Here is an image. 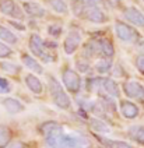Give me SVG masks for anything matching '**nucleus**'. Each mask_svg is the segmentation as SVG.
<instances>
[{
  "label": "nucleus",
  "mask_w": 144,
  "mask_h": 148,
  "mask_svg": "<svg viewBox=\"0 0 144 148\" xmlns=\"http://www.w3.org/2000/svg\"><path fill=\"white\" fill-rule=\"evenodd\" d=\"M11 17H14V18H18V20H23V17H24V14H23V11H21V8L16 7V10H14V13H13V16Z\"/></svg>",
  "instance_id": "nucleus-36"
},
{
  "label": "nucleus",
  "mask_w": 144,
  "mask_h": 148,
  "mask_svg": "<svg viewBox=\"0 0 144 148\" xmlns=\"http://www.w3.org/2000/svg\"><path fill=\"white\" fill-rule=\"evenodd\" d=\"M102 141L105 143V145L108 148H133L130 144H127L125 141H118V140H104Z\"/></svg>",
  "instance_id": "nucleus-25"
},
{
  "label": "nucleus",
  "mask_w": 144,
  "mask_h": 148,
  "mask_svg": "<svg viewBox=\"0 0 144 148\" xmlns=\"http://www.w3.org/2000/svg\"><path fill=\"white\" fill-rule=\"evenodd\" d=\"M0 39L4 41L6 43H10V45H14L18 41L17 36L11 32L10 29H7L6 27H1V25H0Z\"/></svg>",
  "instance_id": "nucleus-18"
},
{
  "label": "nucleus",
  "mask_w": 144,
  "mask_h": 148,
  "mask_svg": "<svg viewBox=\"0 0 144 148\" xmlns=\"http://www.w3.org/2000/svg\"><path fill=\"white\" fill-rule=\"evenodd\" d=\"M123 91L129 98L144 103V87L141 84L136 81H126L123 84Z\"/></svg>",
  "instance_id": "nucleus-5"
},
{
  "label": "nucleus",
  "mask_w": 144,
  "mask_h": 148,
  "mask_svg": "<svg viewBox=\"0 0 144 148\" xmlns=\"http://www.w3.org/2000/svg\"><path fill=\"white\" fill-rule=\"evenodd\" d=\"M4 148H25V144L18 140H14V141H9Z\"/></svg>",
  "instance_id": "nucleus-32"
},
{
  "label": "nucleus",
  "mask_w": 144,
  "mask_h": 148,
  "mask_svg": "<svg viewBox=\"0 0 144 148\" xmlns=\"http://www.w3.org/2000/svg\"><path fill=\"white\" fill-rule=\"evenodd\" d=\"M125 17L137 27H144V14L136 7H129L125 10Z\"/></svg>",
  "instance_id": "nucleus-10"
},
{
  "label": "nucleus",
  "mask_w": 144,
  "mask_h": 148,
  "mask_svg": "<svg viewBox=\"0 0 144 148\" xmlns=\"http://www.w3.org/2000/svg\"><path fill=\"white\" fill-rule=\"evenodd\" d=\"M10 92V84L7 80L0 77V94H7Z\"/></svg>",
  "instance_id": "nucleus-30"
},
{
  "label": "nucleus",
  "mask_w": 144,
  "mask_h": 148,
  "mask_svg": "<svg viewBox=\"0 0 144 148\" xmlns=\"http://www.w3.org/2000/svg\"><path fill=\"white\" fill-rule=\"evenodd\" d=\"M77 69H78V70H80L81 73H88L91 67H90V64H88V63H83V62H78V63H77Z\"/></svg>",
  "instance_id": "nucleus-34"
},
{
  "label": "nucleus",
  "mask_w": 144,
  "mask_h": 148,
  "mask_svg": "<svg viewBox=\"0 0 144 148\" xmlns=\"http://www.w3.org/2000/svg\"><path fill=\"white\" fill-rule=\"evenodd\" d=\"M136 66H137V69H139V71L140 73L144 74V56L141 58H137V60H136Z\"/></svg>",
  "instance_id": "nucleus-35"
},
{
  "label": "nucleus",
  "mask_w": 144,
  "mask_h": 148,
  "mask_svg": "<svg viewBox=\"0 0 144 148\" xmlns=\"http://www.w3.org/2000/svg\"><path fill=\"white\" fill-rule=\"evenodd\" d=\"M91 126H93L97 132H101V133L109 132V127H108V124H105L104 122L98 120V119H93V120H91Z\"/></svg>",
  "instance_id": "nucleus-28"
},
{
  "label": "nucleus",
  "mask_w": 144,
  "mask_h": 148,
  "mask_svg": "<svg viewBox=\"0 0 144 148\" xmlns=\"http://www.w3.org/2000/svg\"><path fill=\"white\" fill-rule=\"evenodd\" d=\"M84 18H87V20L91 21V23H95V24H102V23L108 21V17L105 16V13H104L99 7L85 8Z\"/></svg>",
  "instance_id": "nucleus-8"
},
{
  "label": "nucleus",
  "mask_w": 144,
  "mask_h": 148,
  "mask_svg": "<svg viewBox=\"0 0 144 148\" xmlns=\"http://www.w3.org/2000/svg\"><path fill=\"white\" fill-rule=\"evenodd\" d=\"M58 126H59L58 122H45V123H42L39 126V133L45 137V136H48V134H49L55 127H58Z\"/></svg>",
  "instance_id": "nucleus-24"
},
{
  "label": "nucleus",
  "mask_w": 144,
  "mask_h": 148,
  "mask_svg": "<svg viewBox=\"0 0 144 148\" xmlns=\"http://www.w3.org/2000/svg\"><path fill=\"white\" fill-rule=\"evenodd\" d=\"M101 88L109 97H113V98L119 97V92H120L119 91V85L112 78H101Z\"/></svg>",
  "instance_id": "nucleus-11"
},
{
  "label": "nucleus",
  "mask_w": 144,
  "mask_h": 148,
  "mask_svg": "<svg viewBox=\"0 0 144 148\" xmlns=\"http://www.w3.org/2000/svg\"><path fill=\"white\" fill-rule=\"evenodd\" d=\"M63 136H64L63 127L59 124V126L55 127L48 136H45V143H46L48 148H62Z\"/></svg>",
  "instance_id": "nucleus-6"
},
{
  "label": "nucleus",
  "mask_w": 144,
  "mask_h": 148,
  "mask_svg": "<svg viewBox=\"0 0 144 148\" xmlns=\"http://www.w3.org/2000/svg\"><path fill=\"white\" fill-rule=\"evenodd\" d=\"M25 84L27 87L29 88V91L32 92V94H36V95H39V94H42V82L41 80L38 78V77H35L34 74H28L25 77Z\"/></svg>",
  "instance_id": "nucleus-15"
},
{
  "label": "nucleus",
  "mask_w": 144,
  "mask_h": 148,
  "mask_svg": "<svg viewBox=\"0 0 144 148\" xmlns=\"http://www.w3.org/2000/svg\"><path fill=\"white\" fill-rule=\"evenodd\" d=\"M29 49L36 58H39L45 63H51V62L55 60V58L45 48L43 39L39 35H31V38H29Z\"/></svg>",
  "instance_id": "nucleus-2"
},
{
  "label": "nucleus",
  "mask_w": 144,
  "mask_h": 148,
  "mask_svg": "<svg viewBox=\"0 0 144 148\" xmlns=\"http://www.w3.org/2000/svg\"><path fill=\"white\" fill-rule=\"evenodd\" d=\"M9 141H11V132L6 126H0V148H4Z\"/></svg>",
  "instance_id": "nucleus-22"
},
{
  "label": "nucleus",
  "mask_w": 144,
  "mask_h": 148,
  "mask_svg": "<svg viewBox=\"0 0 144 148\" xmlns=\"http://www.w3.org/2000/svg\"><path fill=\"white\" fill-rule=\"evenodd\" d=\"M10 24L13 25V27H16V28H18V29H21V31H24V29H25V27H24V25L18 24V23H14V21H11Z\"/></svg>",
  "instance_id": "nucleus-38"
},
{
  "label": "nucleus",
  "mask_w": 144,
  "mask_h": 148,
  "mask_svg": "<svg viewBox=\"0 0 144 148\" xmlns=\"http://www.w3.org/2000/svg\"><path fill=\"white\" fill-rule=\"evenodd\" d=\"M143 1H144V0H143Z\"/></svg>",
  "instance_id": "nucleus-40"
},
{
  "label": "nucleus",
  "mask_w": 144,
  "mask_h": 148,
  "mask_svg": "<svg viewBox=\"0 0 144 148\" xmlns=\"http://www.w3.org/2000/svg\"><path fill=\"white\" fill-rule=\"evenodd\" d=\"M23 63L25 64L29 70H32L34 73H38V74H42L43 69L41 67V64L35 60L34 58H31V56H28V55H23Z\"/></svg>",
  "instance_id": "nucleus-16"
},
{
  "label": "nucleus",
  "mask_w": 144,
  "mask_h": 148,
  "mask_svg": "<svg viewBox=\"0 0 144 148\" xmlns=\"http://www.w3.org/2000/svg\"><path fill=\"white\" fill-rule=\"evenodd\" d=\"M16 7H17V4L13 0H0V11L6 16H13Z\"/></svg>",
  "instance_id": "nucleus-20"
},
{
  "label": "nucleus",
  "mask_w": 144,
  "mask_h": 148,
  "mask_svg": "<svg viewBox=\"0 0 144 148\" xmlns=\"http://www.w3.org/2000/svg\"><path fill=\"white\" fill-rule=\"evenodd\" d=\"M115 31H116V35H118L119 39L125 42H136L139 41V36H140L133 27H130L129 24H125L122 21H116Z\"/></svg>",
  "instance_id": "nucleus-4"
},
{
  "label": "nucleus",
  "mask_w": 144,
  "mask_h": 148,
  "mask_svg": "<svg viewBox=\"0 0 144 148\" xmlns=\"http://www.w3.org/2000/svg\"><path fill=\"white\" fill-rule=\"evenodd\" d=\"M136 49H137V52H139L141 56H144V41L139 42V43H137V46H136Z\"/></svg>",
  "instance_id": "nucleus-37"
},
{
  "label": "nucleus",
  "mask_w": 144,
  "mask_h": 148,
  "mask_svg": "<svg viewBox=\"0 0 144 148\" xmlns=\"http://www.w3.org/2000/svg\"><path fill=\"white\" fill-rule=\"evenodd\" d=\"M0 69L9 74L20 73V67H18L17 64H14V63H10V62H1V63H0Z\"/></svg>",
  "instance_id": "nucleus-23"
},
{
  "label": "nucleus",
  "mask_w": 144,
  "mask_h": 148,
  "mask_svg": "<svg viewBox=\"0 0 144 148\" xmlns=\"http://www.w3.org/2000/svg\"><path fill=\"white\" fill-rule=\"evenodd\" d=\"M62 80H63V84H64L66 90H67L69 92H71V94H77V92L80 91V88H81V78H80V75H78L74 70H71V69L63 70Z\"/></svg>",
  "instance_id": "nucleus-3"
},
{
  "label": "nucleus",
  "mask_w": 144,
  "mask_h": 148,
  "mask_svg": "<svg viewBox=\"0 0 144 148\" xmlns=\"http://www.w3.org/2000/svg\"><path fill=\"white\" fill-rule=\"evenodd\" d=\"M23 7H24L25 13L29 17L41 18V17L45 16V10H43V7H41L38 3H34V1H25Z\"/></svg>",
  "instance_id": "nucleus-14"
},
{
  "label": "nucleus",
  "mask_w": 144,
  "mask_h": 148,
  "mask_svg": "<svg viewBox=\"0 0 144 148\" xmlns=\"http://www.w3.org/2000/svg\"><path fill=\"white\" fill-rule=\"evenodd\" d=\"M81 1H83V4H84L85 8L98 7V6L102 3V0H81Z\"/></svg>",
  "instance_id": "nucleus-31"
},
{
  "label": "nucleus",
  "mask_w": 144,
  "mask_h": 148,
  "mask_svg": "<svg viewBox=\"0 0 144 148\" xmlns=\"http://www.w3.org/2000/svg\"><path fill=\"white\" fill-rule=\"evenodd\" d=\"M49 4H51V7L56 13H59V14H67L69 8L64 0H49Z\"/></svg>",
  "instance_id": "nucleus-21"
},
{
  "label": "nucleus",
  "mask_w": 144,
  "mask_h": 148,
  "mask_svg": "<svg viewBox=\"0 0 144 148\" xmlns=\"http://www.w3.org/2000/svg\"><path fill=\"white\" fill-rule=\"evenodd\" d=\"M81 148H91V147H90V145H88V147H81Z\"/></svg>",
  "instance_id": "nucleus-39"
},
{
  "label": "nucleus",
  "mask_w": 144,
  "mask_h": 148,
  "mask_svg": "<svg viewBox=\"0 0 144 148\" xmlns=\"http://www.w3.org/2000/svg\"><path fill=\"white\" fill-rule=\"evenodd\" d=\"M80 41H81V38H80L77 32H70L67 36H66L64 42H63V49H64V52H66L67 55H73V53L78 49Z\"/></svg>",
  "instance_id": "nucleus-9"
},
{
  "label": "nucleus",
  "mask_w": 144,
  "mask_h": 148,
  "mask_svg": "<svg viewBox=\"0 0 144 148\" xmlns=\"http://www.w3.org/2000/svg\"><path fill=\"white\" fill-rule=\"evenodd\" d=\"M11 53H13V50L10 49L7 45H4V43L0 42V58H9Z\"/></svg>",
  "instance_id": "nucleus-29"
},
{
  "label": "nucleus",
  "mask_w": 144,
  "mask_h": 148,
  "mask_svg": "<svg viewBox=\"0 0 144 148\" xmlns=\"http://www.w3.org/2000/svg\"><path fill=\"white\" fill-rule=\"evenodd\" d=\"M71 8H73V13H74L77 17H84L85 7L81 0H74L73 4H71Z\"/></svg>",
  "instance_id": "nucleus-27"
},
{
  "label": "nucleus",
  "mask_w": 144,
  "mask_h": 148,
  "mask_svg": "<svg viewBox=\"0 0 144 148\" xmlns=\"http://www.w3.org/2000/svg\"><path fill=\"white\" fill-rule=\"evenodd\" d=\"M95 69H97L98 73H101V74L108 73L110 69H112V59L110 58H101L98 62H97Z\"/></svg>",
  "instance_id": "nucleus-19"
},
{
  "label": "nucleus",
  "mask_w": 144,
  "mask_h": 148,
  "mask_svg": "<svg viewBox=\"0 0 144 148\" xmlns=\"http://www.w3.org/2000/svg\"><path fill=\"white\" fill-rule=\"evenodd\" d=\"M49 91H51V97L56 106L62 108V109H69L70 108L71 101L66 94V91L63 90V87L60 85V82L55 77H49Z\"/></svg>",
  "instance_id": "nucleus-1"
},
{
  "label": "nucleus",
  "mask_w": 144,
  "mask_h": 148,
  "mask_svg": "<svg viewBox=\"0 0 144 148\" xmlns=\"http://www.w3.org/2000/svg\"><path fill=\"white\" fill-rule=\"evenodd\" d=\"M101 43V56L102 58H110L115 55V48L109 39H99Z\"/></svg>",
  "instance_id": "nucleus-17"
},
{
  "label": "nucleus",
  "mask_w": 144,
  "mask_h": 148,
  "mask_svg": "<svg viewBox=\"0 0 144 148\" xmlns=\"http://www.w3.org/2000/svg\"><path fill=\"white\" fill-rule=\"evenodd\" d=\"M49 34L58 38L60 34H62V28H60L59 25H52V27H49Z\"/></svg>",
  "instance_id": "nucleus-33"
},
{
  "label": "nucleus",
  "mask_w": 144,
  "mask_h": 148,
  "mask_svg": "<svg viewBox=\"0 0 144 148\" xmlns=\"http://www.w3.org/2000/svg\"><path fill=\"white\" fill-rule=\"evenodd\" d=\"M120 112L126 119H136L139 116V108L130 101H122L120 102Z\"/></svg>",
  "instance_id": "nucleus-12"
},
{
  "label": "nucleus",
  "mask_w": 144,
  "mask_h": 148,
  "mask_svg": "<svg viewBox=\"0 0 144 148\" xmlns=\"http://www.w3.org/2000/svg\"><path fill=\"white\" fill-rule=\"evenodd\" d=\"M3 106L6 108V110L11 113V115H16V113H20L24 110V105L18 101V99H14V98H6L1 101Z\"/></svg>",
  "instance_id": "nucleus-13"
},
{
  "label": "nucleus",
  "mask_w": 144,
  "mask_h": 148,
  "mask_svg": "<svg viewBox=\"0 0 144 148\" xmlns=\"http://www.w3.org/2000/svg\"><path fill=\"white\" fill-rule=\"evenodd\" d=\"M132 136L139 144L144 145V126H140V127H134L132 130Z\"/></svg>",
  "instance_id": "nucleus-26"
},
{
  "label": "nucleus",
  "mask_w": 144,
  "mask_h": 148,
  "mask_svg": "<svg viewBox=\"0 0 144 148\" xmlns=\"http://www.w3.org/2000/svg\"><path fill=\"white\" fill-rule=\"evenodd\" d=\"M88 140L81 136H73V134H64L62 141V148H81L88 147Z\"/></svg>",
  "instance_id": "nucleus-7"
}]
</instances>
